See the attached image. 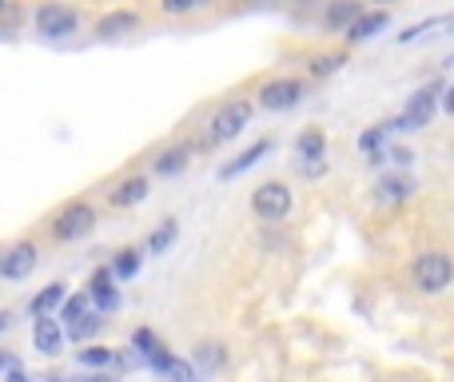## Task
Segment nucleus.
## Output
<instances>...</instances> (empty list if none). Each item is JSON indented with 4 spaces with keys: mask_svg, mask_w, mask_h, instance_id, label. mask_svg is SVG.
Masks as SVG:
<instances>
[{
    "mask_svg": "<svg viewBox=\"0 0 454 382\" xmlns=\"http://www.w3.org/2000/svg\"><path fill=\"white\" fill-rule=\"evenodd\" d=\"M411 279L423 295H442L454 283V259L447 251H423V255L411 263Z\"/></svg>",
    "mask_w": 454,
    "mask_h": 382,
    "instance_id": "f257e3e1",
    "label": "nucleus"
},
{
    "mask_svg": "<svg viewBox=\"0 0 454 382\" xmlns=\"http://www.w3.org/2000/svg\"><path fill=\"white\" fill-rule=\"evenodd\" d=\"M247 124H251V100H227V104H220V108L212 112V120H207L204 144H207V148L231 144Z\"/></svg>",
    "mask_w": 454,
    "mask_h": 382,
    "instance_id": "f03ea898",
    "label": "nucleus"
},
{
    "mask_svg": "<svg viewBox=\"0 0 454 382\" xmlns=\"http://www.w3.org/2000/svg\"><path fill=\"white\" fill-rule=\"evenodd\" d=\"M439 92H442L439 80L427 84V88H419V92L407 100V108H403L395 120H387L383 128L387 132H419V128H427L431 124V116H434V108H439Z\"/></svg>",
    "mask_w": 454,
    "mask_h": 382,
    "instance_id": "7ed1b4c3",
    "label": "nucleus"
},
{
    "mask_svg": "<svg viewBox=\"0 0 454 382\" xmlns=\"http://www.w3.org/2000/svg\"><path fill=\"white\" fill-rule=\"evenodd\" d=\"M32 24H36V32L44 40H64L80 28V16H76V8L64 4V0H44V4H36Z\"/></svg>",
    "mask_w": 454,
    "mask_h": 382,
    "instance_id": "20e7f679",
    "label": "nucleus"
},
{
    "mask_svg": "<svg viewBox=\"0 0 454 382\" xmlns=\"http://www.w3.org/2000/svg\"><path fill=\"white\" fill-rule=\"evenodd\" d=\"M96 227V207L88 199H72V203H64L60 207V215L52 219V235L60 243H76V239H84L88 231Z\"/></svg>",
    "mask_w": 454,
    "mask_h": 382,
    "instance_id": "39448f33",
    "label": "nucleus"
},
{
    "mask_svg": "<svg viewBox=\"0 0 454 382\" xmlns=\"http://www.w3.org/2000/svg\"><path fill=\"white\" fill-rule=\"evenodd\" d=\"M291 203H295V195H291V188L279 183V180H267L251 191V211H255L263 223H279V219H287Z\"/></svg>",
    "mask_w": 454,
    "mask_h": 382,
    "instance_id": "423d86ee",
    "label": "nucleus"
},
{
    "mask_svg": "<svg viewBox=\"0 0 454 382\" xmlns=\"http://www.w3.org/2000/svg\"><path fill=\"white\" fill-rule=\"evenodd\" d=\"M303 80H295V76H279V80H267L263 88H259V104H263L267 112H287V108H295L299 100H303Z\"/></svg>",
    "mask_w": 454,
    "mask_h": 382,
    "instance_id": "0eeeda50",
    "label": "nucleus"
},
{
    "mask_svg": "<svg viewBox=\"0 0 454 382\" xmlns=\"http://www.w3.org/2000/svg\"><path fill=\"white\" fill-rule=\"evenodd\" d=\"M40 263V251L32 243H12L8 251H0V279L16 283V279H28Z\"/></svg>",
    "mask_w": 454,
    "mask_h": 382,
    "instance_id": "6e6552de",
    "label": "nucleus"
},
{
    "mask_svg": "<svg viewBox=\"0 0 454 382\" xmlns=\"http://www.w3.org/2000/svg\"><path fill=\"white\" fill-rule=\"evenodd\" d=\"M88 295H92V307L96 311H116L120 307V291H116V275L112 267H96L92 279H88Z\"/></svg>",
    "mask_w": 454,
    "mask_h": 382,
    "instance_id": "1a4fd4ad",
    "label": "nucleus"
},
{
    "mask_svg": "<svg viewBox=\"0 0 454 382\" xmlns=\"http://www.w3.org/2000/svg\"><path fill=\"white\" fill-rule=\"evenodd\" d=\"M64 339H68V331L60 327V319L36 315V323H32V347H36L40 355H60L64 351Z\"/></svg>",
    "mask_w": 454,
    "mask_h": 382,
    "instance_id": "9d476101",
    "label": "nucleus"
},
{
    "mask_svg": "<svg viewBox=\"0 0 454 382\" xmlns=\"http://www.w3.org/2000/svg\"><path fill=\"white\" fill-rule=\"evenodd\" d=\"M136 28H140V16H136L132 8H112V12H104L100 20H96V36L100 40H120Z\"/></svg>",
    "mask_w": 454,
    "mask_h": 382,
    "instance_id": "9b49d317",
    "label": "nucleus"
},
{
    "mask_svg": "<svg viewBox=\"0 0 454 382\" xmlns=\"http://www.w3.org/2000/svg\"><path fill=\"white\" fill-rule=\"evenodd\" d=\"M387 24H391V16H387L383 8H375V12H359L343 36H347V44H363V40H375L379 32L387 28Z\"/></svg>",
    "mask_w": 454,
    "mask_h": 382,
    "instance_id": "f8f14e48",
    "label": "nucleus"
},
{
    "mask_svg": "<svg viewBox=\"0 0 454 382\" xmlns=\"http://www.w3.org/2000/svg\"><path fill=\"white\" fill-rule=\"evenodd\" d=\"M319 160H327V136H323L319 128H307V132H299V140H295V168L319 164Z\"/></svg>",
    "mask_w": 454,
    "mask_h": 382,
    "instance_id": "ddd939ff",
    "label": "nucleus"
},
{
    "mask_svg": "<svg viewBox=\"0 0 454 382\" xmlns=\"http://www.w3.org/2000/svg\"><path fill=\"white\" fill-rule=\"evenodd\" d=\"M271 148H275L271 140H255V144H251L247 152H239V156H235L231 164H223V168H220V180H235V175L251 172V168H255L259 160H263V156H267V152H271Z\"/></svg>",
    "mask_w": 454,
    "mask_h": 382,
    "instance_id": "4468645a",
    "label": "nucleus"
},
{
    "mask_svg": "<svg viewBox=\"0 0 454 382\" xmlns=\"http://www.w3.org/2000/svg\"><path fill=\"white\" fill-rule=\"evenodd\" d=\"M188 164H192V144H172V148H164L156 160H152V172L156 175H180Z\"/></svg>",
    "mask_w": 454,
    "mask_h": 382,
    "instance_id": "2eb2a0df",
    "label": "nucleus"
},
{
    "mask_svg": "<svg viewBox=\"0 0 454 382\" xmlns=\"http://www.w3.org/2000/svg\"><path fill=\"white\" fill-rule=\"evenodd\" d=\"M112 207H136V203L148 199V175H128L124 183H116L112 188Z\"/></svg>",
    "mask_w": 454,
    "mask_h": 382,
    "instance_id": "dca6fc26",
    "label": "nucleus"
},
{
    "mask_svg": "<svg viewBox=\"0 0 454 382\" xmlns=\"http://www.w3.org/2000/svg\"><path fill=\"white\" fill-rule=\"evenodd\" d=\"M64 295H68V291H64V283H48L44 291H36V295H32L28 315H32V319H36V315H52V311H60Z\"/></svg>",
    "mask_w": 454,
    "mask_h": 382,
    "instance_id": "f3484780",
    "label": "nucleus"
},
{
    "mask_svg": "<svg viewBox=\"0 0 454 382\" xmlns=\"http://www.w3.org/2000/svg\"><path fill=\"white\" fill-rule=\"evenodd\" d=\"M363 12L359 0H335V4L327 8V16H323V24H327L331 32H347L351 28V20Z\"/></svg>",
    "mask_w": 454,
    "mask_h": 382,
    "instance_id": "a211bd4d",
    "label": "nucleus"
},
{
    "mask_svg": "<svg viewBox=\"0 0 454 382\" xmlns=\"http://www.w3.org/2000/svg\"><path fill=\"white\" fill-rule=\"evenodd\" d=\"M411 191H415V183H411L407 175H383V180L375 183V199L379 203H403Z\"/></svg>",
    "mask_w": 454,
    "mask_h": 382,
    "instance_id": "6ab92c4d",
    "label": "nucleus"
},
{
    "mask_svg": "<svg viewBox=\"0 0 454 382\" xmlns=\"http://www.w3.org/2000/svg\"><path fill=\"white\" fill-rule=\"evenodd\" d=\"M100 327H104V319H100V311L92 307V311H84L76 323H68V335L76 339V343H88V339L100 335Z\"/></svg>",
    "mask_w": 454,
    "mask_h": 382,
    "instance_id": "aec40b11",
    "label": "nucleus"
},
{
    "mask_svg": "<svg viewBox=\"0 0 454 382\" xmlns=\"http://www.w3.org/2000/svg\"><path fill=\"white\" fill-rule=\"evenodd\" d=\"M176 235H180V227H176V219H164V223H160L156 231H152L148 251H152V255H164V251L176 243Z\"/></svg>",
    "mask_w": 454,
    "mask_h": 382,
    "instance_id": "412c9836",
    "label": "nucleus"
},
{
    "mask_svg": "<svg viewBox=\"0 0 454 382\" xmlns=\"http://www.w3.org/2000/svg\"><path fill=\"white\" fill-rule=\"evenodd\" d=\"M136 271H140V251L136 247L116 251V259H112V275H116V279H132Z\"/></svg>",
    "mask_w": 454,
    "mask_h": 382,
    "instance_id": "4be33fe9",
    "label": "nucleus"
},
{
    "mask_svg": "<svg viewBox=\"0 0 454 382\" xmlns=\"http://www.w3.org/2000/svg\"><path fill=\"white\" fill-rule=\"evenodd\" d=\"M84 311H92V295H88V291L84 295H64V303H60V319L64 323H76Z\"/></svg>",
    "mask_w": 454,
    "mask_h": 382,
    "instance_id": "5701e85b",
    "label": "nucleus"
},
{
    "mask_svg": "<svg viewBox=\"0 0 454 382\" xmlns=\"http://www.w3.org/2000/svg\"><path fill=\"white\" fill-rule=\"evenodd\" d=\"M80 359V367H108L112 359H116V355L108 351V347H96V343H84V351L76 355Z\"/></svg>",
    "mask_w": 454,
    "mask_h": 382,
    "instance_id": "b1692460",
    "label": "nucleus"
},
{
    "mask_svg": "<svg viewBox=\"0 0 454 382\" xmlns=\"http://www.w3.org/2000/svg\"><path fill=\"white\" fill-rule=\"evenodd\" d=\"M343 64H347V56H343V52H335V56H315L311 68H307V72H311V76H331V72H339Z\"/></svg>",
    "mask_w": 454,
    "mask_h": 382,
    "instance_id": "393cba45",
    "label": "nucleus"
},
{
    "mask_svg": "<svg viewBox=\"0 0 454 382\" xmlns=\"http://www.w3.org/2000/svg\"><path fill=\"white\" fill-rule=\"evenodd\" d=\"M196 363L204 370H215V367H223V347H215V343H204V347H196Z\"/></svg>",
    "mask_w": 454,
    "mask_h": 382,
    "instance_id": "a878e982",
    "label": "nucleus"
},
{
    "mask_svg": "<svg viewBox=\"0 0 454 382\" xmlns=\"http://www.w3.org/2000/svg\"><path fill=\"white\" fill-rule=\"evenodd\" d=\"M132 347L144 355V359H148V355H152V351H160V347H164V343H160V339L152 335L148 327H140V331H136V335H132Z\"/></svg>",
    "mask_w": 454,
    "mask_h": 382,
    "instance_id": "bb28decb",
    "label": "nucleus"
},
{
    "mask_svg": "<svg viewBox=\"0 0 454 382\" xmlns=\"http://www.w3.org/2000/svg\"><path fill=\"white\" fill-rule=\"evenodd\" d=\"M207 0H160V8H164L168 16H188L196 12V8H204Z\"/></svg>",
    "mask_w": 454,
    "mask_h": 382,
    "instance_id": "cd10ccee",
    "label": "nucleus"
},
{
    "mask_svg": "<svg viewBox=\"0 0 454 382\" xmlns=\"http://www.w3.org/2000/svg\"><path fill=\"white\" fill-rule=\"evenodd\" d=\"M442 16H434V20H427V24H415V28H407V32H399V44H411V40H419L423 32H431V28H442Z\"/></svg>",
    "mask_w": 454,
    "mask_h": 382,
    "instance_id": "c85d7f7f",
    "label": "nucleus"
},
{
    "mask_svg": "<svg viewBox=\"0 0 454 382\" xmlns=\"http://www.w3.org/2000/svg\"><path fill=\"white\" fill-rule=\"evenodd\" d=\"M383 160H391V164H411V152L407 148H399V144H391V148H383Z\"/></svg>",
    "mask_w": 454,
    "mask_h": 382,
    "instance_id": "c756f323",
    "label": "nucleus"
},
{
    "mask_svg": "<svg viewBox=\"0 0 454 382\" xmlns=\"http://www.w3.org/2000/svg\"><path fill=\"white\" fill-rule=\"evenodd\" d=\"M442 108H447L450 116H454V88H447V100H442Z\"/></svg>",
    "mask_w": 454,
    "mask_h": 382,
    "instance_id": "7c9ffc66",
    "label": "nucleus"
},
{
    "mask_svg": "<svg viewBox=\"0 0 454 382\" xmlns=\"http://www.w3.org/2000/svg\"><path fill=\"white\" fill-rule=\"evenodd\" d=\"M8 367H12V359H4V355H0V370H8Z\"/></svg>",
    "mask_w": 454,
    "mask_h": 382,
    "instance_id": "2f4dec72",
    "label": "nucleus"
},
{
    "mask_svg": "<svg viewBox=\"0 0 454 382\" xmlns=\"http://www.w3.org/2000/svg\"><path fill=\"white\" fill-rule=\"evenodd\" d=\"M4 327H8V315H4V311H0V331H4Z\"/></svg>",
    "mask_w": 454,
    "mask_h": 382,
    "instance_id": "473e14b6",
    "label": "nucleus"
},
{
    "mask_svg": "<svg viewBox=\"0 0 454 382\" xmlns=\"http://www.w3.org/2000/svg\"><path fill=\"white\" fill-rule=\"evenodd\" d=\"M375 4H395V0H375Z\"/></svg>",
    "mask_w": 454,
    "mask_h": 382,
    "instance_id": "72a5a7b5",
    "label": "nucleus"
},
{
    "mask_svg": "<svg viewBox=\"0 0 454 382\" xmlns=\"http://www.w3.org/2000/svg\"><path fill=\"white\" fill-rule=\"evenodd\" d=\"M0 8H4V0H0Z\"/></svg>",
    "mask_w": 454,
    "mask_h": 382,
    "instance_id": "f704fd0d",
    "label": "nucleus"
}]
</instances>
